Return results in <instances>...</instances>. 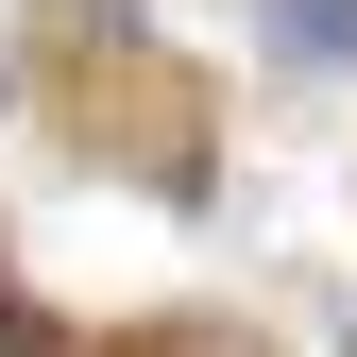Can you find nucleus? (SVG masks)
<instances>
[{"mask_svg":"<svg viewBox=\"0 0 357 357\" xmlns=\"http://www.w3.org/2000/svg\"><path fill=\"white\" fill-rule=\"evenodd\" d=\"M289 52H306V68H340V52H357V0H306V17H289Z\"/></svg>","mask_w":357,"mask_h":357,"instance_id":"obj_1","label":"nucleus"}]
</instances>
